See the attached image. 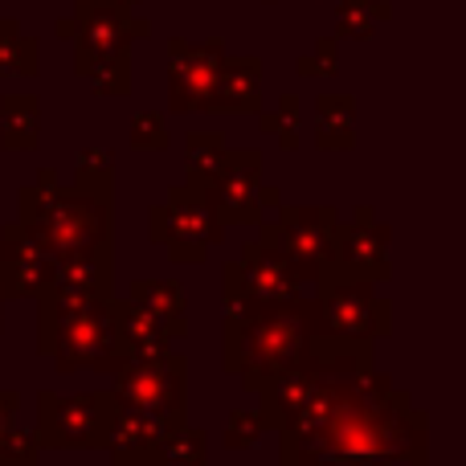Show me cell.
Returning <instances> with one entry per match:
<instances>
[{
    "instance_id": "obj_1",
    "label": "cell",
    "mask_w": 466,
    "mask_h": 466,
    "mask_svg": "<svg viewBox=\"0 0 466 466\" xmlns=\"http://www.w3.org/2000/svg\"><path fill=\"white\" fill-rule=\"evenodd\" d=\"M123 393H127L131 410L139 413H168L180 401V380L168 377L164 369H136L123 385Z\"/></svg>"
},
{
    "instance_id": "obj_2",
    "label": "cell",
    "mask_w": 466,
    "mask_h": 466,
    "mask_svg": "<svg viewBox=\"0 0 466 466\" xmlns=\"http://www.w3.org/2000/svg\"><path fill=\"white\" fill-rule=\"evenodd\" d=\"M0 405H5V401H0ZM0 426H5V421H0Z\"/></svg>"
}]
</instances>
